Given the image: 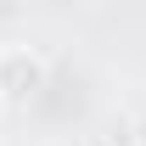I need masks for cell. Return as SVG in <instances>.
<instances>
[{"mask_svg": "<svg viewBox=\"0 0 146 146\" xmlns=\"http://www.w3.org/2000/svg\"><path fill=\"white\" fill-rule=\"evenodd\" d=\"M45 84V56L34 45H0V107H17Z\"/></svg>", "mask_w": 146, "mask_h": 146, "instance_id": "6da1fadb", "label": "cell"}, {"mask_svg": "<svg viewBox=\"0 0 146 146\" xmlns=\"http://www.w3.org/2000/svg\"><path fill=\"white\" fill-rule=\"evenodd\" d=\"M124 129H129V146H146V107H141V112H135V118H129V124H124Z\"/></svg>", "mask_w": 146, "mask_h": 146, "instance_id": "7a4b0ae2", "label": "cell"}]
</instances>
